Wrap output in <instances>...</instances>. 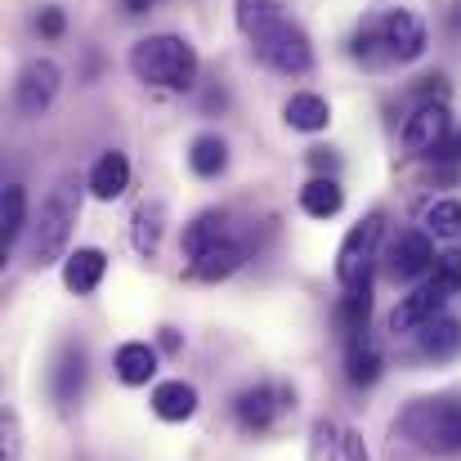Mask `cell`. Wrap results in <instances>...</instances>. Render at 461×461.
<instances>
[{
    "mask_svg": "<svg viewBox=\"0 0 461 461\" xmlns=\"http://www.w3.org/2000/svg\"><path fill=\"white\" fill-rule=\"evenodd\" d=\"M131 72L144 86H161V90H188L197 77V50L175 36V32H157L131 45Z\"/></svg>",
    "mask_w": 461,
    "mask_h": 461,
    "instance_id": "obj_1",
    "label": "cell"
},
{
    "mask_svg": "<svg viewBox=\"0 0 461 461\" xmlns=\"http://www.w3.org/2000/svg\"><path fill=\"white\" fill-rule=\"evenodd\" d=\"M399 430L417 448L453 457V453H461V399H421V403H412L403 412Z\"/></svg>",
    "mask_w": 461,
    "mask_h": 461,
    "instance_id": "obj_2",
    "label": "cell"
},
{
    "mask_svg": "<svg viewBox=\"0 0 461 461\" xmlns=\"http://www.w3.org/2000/svg\"><path fill=\"white\" fill-rule=\"evenodd\" d=\"M77 211H81V193H77V179H63L50 197H45V206H41V215H36V229H32V265H54L59 256H63V247H68V238H72V224H77Z\"/></svg>",
    "mask_w": 461,
    "mask_h": 461,
    "instance_id": "obj_3",
    "label": "cell"
},
{
    "mask_svg": "<svg viewBox=\"0 0 461 461\" xmlns=\"http://www.w3.org/2000/svg\"><path fill=\"white\" fill-rule=\"evenodd\" d=\"M381 233H385V215H381V211L363 215V220L345 233V242H340V251H336V278H340L345 292L372 283V260H376Z\"/></svg>",
    "mask_w": 461,
    "mask_h": 461,
    "instance_id": "obj_4",
    "label": "cell"
},
{
    "mask_svg": "<svg viewBox=\"0 0 461 461\" xmlns=\"http://www.w3.org/2000/svg\"><path fill=\"white\" fill-rule=\"evenodd\" d=\"M256 50V59L265 63V68H274V72H283V77H301L313 68V45H309V36L296 27V23H283L274 36H265L260 45H251Z\"/></svg>",
    "mask_w": 461,
    "mask_h": 461,
    "instance_id": "obj_5",
    "label": "cell"
},
{
    "mask_svg": "<svg viewBox=\"0 0 461 461\" xmlns=\"http://www.w3.org/2000/svg\"><path fill=\"white\" fill-rule=\"evenodd\" d=\"M59 86H63V68L54 59H32L14 81V108L23 117H41L59 99Z\"/></svg>",
    "mask_w": 461,
    "mask_h": 461,
    "instance_id": "obj_6",
    "label": "cell"
},
{
    "mask_svg": "<svg viewBox=\"0 0 461 461\" xmlns=\"http://www.w3.org/2000/svg\"><path fill=\"white\" fill-rule=\"evenodd\" d=\"M233 412H238V426L247 435H265V430H274L292 412V390H283V385H251V390L238 394Z\"/></svg>",
    "mask_w": 461,
    "mask_h": 461,
    "instance_id": "obj_7",
    "label": "cell"
},
{
    "mask_svg": "<svg viewBox=\"0 0 461 461\" xmlns=\"http://www.w3.org/2000/svg\"><path fill=\"white\" fill-rule=\"evenodd\" d=\"M448 140V108L444 104H417V113L403 126V149L412 157H430Z\"/></svg>",
    "mask_w": 461,
    "mask_h": 461,
    "instance_id": "obj_8",
    "label": "cell"
},
{
    "mask_svg": "<svg viewBox=\"0 0 461 461\" xmlns=\"http://www.w3.org/2000/svg\"><path fill=\"white\" fill-rule=\"evenodd\" d=\"M381 32H385V54L399 59V63H417L426 54V27L412 9H390L381 18Z\"/></svg>",
    "mask_w": 461,
    "mask_h": 461,
    "instance_id": "obj_9",
    "label": "cell"
},
{
    "mask_svg": "<svg viewBox=\"0 0 461 461\" xmlns=\"http://www.w3.org/2000/svg\"><path fill=\"white\" fill-rule=\"evenodd\" d=\"M448 305V296L435 287V283H426V287H417L412 296H403L394 313H390V331L399 336V331H421L426 322H435L439 318V309Z\"/></svg>",
    "mask_w": 461,
    "mask_h": 461,
    "instance_id": "obj_10",
    "label": "cell"
},
{
    "mask_svg": "<svg viewBox=\"0 0 461 461\" xmlns=\"http://www.w3.org/2000/svg\"><path fill=\"white\" fill-rule=\"evenodd\" d=\"M435 242H430V233H421V229H408L399 242H394V251H390V274L394 278H421L426 269H435Z\"/></svg>",
    "mask_w": 461,
    "mask_h": 461,
    "instance_id": "obj_11",
    "label": "cell"
},
{
    "mask_svg": "<svg viewBox=\"0 0 461 461\" xmlns=\"http://www.w3.org/2000/svg\"><path fill=\"white\" fill-rule=\"evenodd\" d=\"M233 14H238V32H242L251 45H260V41L274 36L283 23H292L283 0H233Z\"/></svg>",
    "mask_w": 461,
    "mask_h": 461,
    "instance_id": "obj_12",
    "label": "cell"
},
{
    "mask_svg": "<svg viewBox=\"0 0 461 461\" xmlns=\"http://www.w3.org/2000/svg\"><path fill=\"white\" fill-rule=\"evenodd\" d=\"M242 260H247L242 242H233V238H220V242H211L202 256H193L188 274H193L197 283H224L229 274H238V269H242Z\"/></svg>",
    "mask_w": 461,
    "mask_h": 461,
    "instance_id": "obj_13",
    "label": "cell"
},
{
    "mask_svg": "<svg viewBox=\"0 0 461 461\" xmlns=\"http://www.w3.org/2000/svg\"><path fill=\"white\" fill-rule=\"evenodd\" d=\"M104 274H108V256H104L99 247H77V251L63 260V287L77 292V296L95 292V287L104 283Z\"/></svg>",
    "mask_w": 461,
    "mask_h": 461,
    "instance_id": "obj_14",
    "label": "cell"
},
{
    "mask_svg": "<svg viewBox=\"0 0 461 461\" xmlns=\"http://www.w3.org/2000/svg\"><path fill=\"white\" fill-rule=\"evenodd\" d=\"M126 188H131V161H126V153L108 149V153L95 161V170H90V193L99 202H117Z\"/></svg>",
    "mask_w": 461,
    "mask_h": 461,
    "instance_id": "obj_15",
    "label": "cell"
},
{
    "mask_svg": "<svg viewBox=\"0 0 461 461\" xmlns=\"http://www.w3.org/2000/svg\"><path fill=\"white\" fill-rule=\"evenodd\" d=\"M417 345L430 363H448L461 354V318H435L417 331Z\"/></svg>",
    "mask_w": 461,
    "mask_h": 461,
    "instance_id": "obj_16",
    "label": "cell"
},
{
    "mask_svg": "<svg viewBox=\"0 0 461 461\" xmlns=\"http://www.w3.org/2000/svg\"><path fill=\"white\" fill-rule=\"evenodd\" d=\"M113 367H117L122 385H149L153 372H157V349L153 345H144V340H126V345L117 349Z\"/></svg>",
    "mask_w": 461,
    "mask_h": 461,
    "instance_id": "obj_17",
    "label": "cell"
},
{
    "mask_svg": "<svg viewBox=\"0 0 461 461\" xmlns=\"http://www.w3.org/2000/svg\"><path fill=\"white\" fill-rule=\"evenodd\" d=\"M81 385H86V349L81 345H68L59 354V367H54V399L68 408L81 399Z\"/></svg>",
    "mask_w": 461,
    "mask_h": 461,
    "instance_id": "obj_18",
    "label": "cell"
},
{
    "mask_svg": "<svg viewBox=\"0 0 461 461\" xmlns=\"http://www.w3.org/2000/svg\"><path fill=\"white\" fill-rule=\"evenodd\" d=\"M153 412L161 421H188L197 412V390L188 381H161L153 390Z\"/></svg>",
    "mask_w": 461,
    "mask_h": 461,
    "instance_id": "obj_19",
    "label": "cell"
},
{
    "mask_svg": "<svg viewBox=\"0 0 461 461\" xmlns=\"http://www.w3.org/2000/svg\"><path fill=\"white\" fill-rule=\"evenodd\" d=\"M283 117H287V126H292V131L318 135V131H327L331 108H327V99H322V95H309V90H301V95H292V99H287Z\"/></svg>",
    "mask_w": 461,
    "mask_h": 461,
    "instance_id": "obj_20",
    "label": "cell"
},
{
    "mask_svg": "<svg viewBox=\"0 0 461 461\" xmlns=\"http://www.w3.org/2000/svg\"><path fill=\"white\" fill-rule=\"evenodd\" d=\"M367 318H372V283L349 287V292L340 296V309H336V322H340V331H345V340H349V345H354V340H363Z\"/></svg>",
    "mask_w": 461,
    "mask_h": 461,
    "instance_id": "obj_21",
    "label": "cell"
},
{
    "mask_svg": "<svg viewBox=\"0 0 461 461\" xmlns=\"http://www.w3.org/2000/svg\"><path fill=\"white\" fill-rule=\"evenodd\" d=\"M23 229H27V193H23V184H9L0 197V256L5 260H9Z\"/></svg>",
    "mask_w": 461,
    "mask_h": 461,
    "instance_id": "obj_22",
    "label": "cell"
},
{
    "mask_svg": "<svg viewBox=\"0 0 461 461\" xmlns=\"http://www.w3.org/2000/svg\"><path fill=\"white\" fill-rule=\"evenodd\" d=\"M340 206H345V193H340V184L331 175H313L301 188V211L313 215V220H331Z\"/></svg>",
    "mask_w": 461,
    "mask_h": 461,
    "instance_id": "obj_23",
    "label": "cell"
},
{
    "mask_svg": "<svg viewBox=\"0 0 461 461\" xmlns=\"http://www.w3.org/2000/svg\"><path fill=\"white\" fill-rule=\"evenodd\" d=\"M188 166H193V175H202V179L220 175V170L229 166V144H224L220 135H197V140L188 144Z\"/></svg>",
    "mask_w": 461,
    "mask_h": 461,
    "instance_id": "obj_24",
    "label": "cell"
},
{
    "mask_svg": "<svg viewBox=\"0 0 461 461\" xmlns=\"http://www.w3.org/2000/svg\"><path fill=\"white\" fill-rule=\"evenodd\" d=\"M161 224H166L161 202H144V206L135 211V233H131V242H135L140 256H149V260L157 256V247H161Z\"/></svg>",
    "mask_w": 461,
    "mask_h": 461,
    "instance_id": "obj_25",
    "label": "cell"
},
{
    "mask_svg": "<svg viewBox=\"0 0 461 461\" xmlns=\"http://www.w3.org/2000/svg\"><path fill=\"white\" fill-rule=\"evenodd\" d=\"M220 238H229L224 233V211H202L188 229H184V256L193 260V256H202L211 242H220Z\"/></svg>",
    "mask_w": 461,
    "mask_h": 461,
    "instance_id": "obj_26",
    "label": "cell"
},
{
    "mask_svg": "<svg viewBox=\"0 0 461 461\" xmlns=\"http://www.w3.org/2000/svg\"><path fill=\"white\" fill-rule=\"evenodd\" d=\"M345 376H349L354 385H376V381H381V354H376V345H372L367 336L349 345V358H345Z\"/></svg>",
    "mask_w": 461,
    "mask_h": 461,
    "instance_id": "obj_27",
    "label": "cell"
},
{
    "mask_svg": "<svg viewBox=\"0 0 461 461\" xmlns=\"http://www.w3.org/2000/svg\"><path fill=\"white\" fill-rule=\"evenodd\" d=\"M426 233L435 238H461V202L457 197H444V202H430L426 206Z\"/></svg>",
    "mask_w": 461,
    "mask_h": 461,
    "instance_id": "obj_28",
    "label": "cell"
},
{
    "mask_svg": "<svg viewBox=\"0 0 461 461\" xmlns=\"http://www.w3.org/2000/svg\"><path fill=\"white\" fill-rule=\"evenodd\" d=\"M430 283H435V287H439V292L453 301V296L461 292V256H439V260H435V274H430Z\"/></svg>",
    "mask_w": 461,
    "mask_h": 461,
    "instance_id": "obj_29",
    "label": "cell"
},
{
    "mask_svg": "<svg viewBox=\"0 0 461 461\" xmlns=\"http://www.w3.org/2000/svg\"><path fill=\"white\" fill-rule=\"evenodd\" d=\"M376 45H385V32H381V18H367L358 32H354V59H376Z\"/></svg>",
    "mask_w": 461,
    "mask_h": 461,
    "instance_id": "obj_30",
    "label": "cell"
},
{
    "mask_svg": "<svg viewBox=\"0 0 461 461\" xmlns=\"http://www.w3.org/2000/svg\"><path fill=\"white\" fill-rule=\"evenodd\" d=\"M23 457V430L14 412H0V461H18Z\"/></svg>",
    "mask_w": 461,
    "mask_h": 461,
    "instance_id": "obj_31",
    "label": "cell"
},
{
    "mask_svg": "<svg viewBox=\"0 0 461 461\" xmlns=\"http://www.w3.org/2000/svg\"><path fill=\"white\" fill-rule=\"evenodd\" d=\"M63 27H68V18H63L59 5H45V9L36 14V32H41V36H63Z\"/></svg>",
    "mask_w": 461,
    "mask_h": 461,
    "instance_id": "obj_32",
    "label": "cell"
},
{
    "mask_svg": "<svg viewBox=\"0 0 461 461\" xmlns=\"http://www.w3.org/2000/svg\"><path fill=\"white\" fill-rule=\"evenodd\" d=\"M309 166H313L318 175H322V170L331 175V170H336V153H331V149H309Z\"/></svg>",
    "mask_w": 461,
    "mask_h": 461,
    "instance_id": "obj_33",
    "label": "cell"
},
{
    "mask_svg": "<svg viewBox=\"0 0 461 461\" xmlns=\"http://www.w3.org/2000/svg\"><path fill=\"white\" fill-rule=\"evenodd\" d=\"M340 444H345V453H349V461H367V453H363V444H358V435H345Z\"/></svg>",
    "mask_w": 461,
    "mask_h": 461,
    "instance_id": "obj_34",
    "label": "cell"
},
{
    "mask_svg": "<svg viewBox=\"0 0 461 461\" xmlns=\"http://www.w3.org/2000/svg\"><path fill=\"white\" fill-rule=\"evenodd\" d=\"M435 157H453V161H461V135L453 140V144H444V149H439Z\"/></svg>",
    "mask_w": 461,
    "mask_h": 461,
    "instance_id": "obj_35",
    "label": "cell"
},
{
    "mask_svg": "<svg viewBox=\"0 0 461 461\" xmlns=\"http://www.w3.org/2000/svg\"><path fill=\"white\" fill-rule=\"evenodd\" d=\"M161 349H170V354H175V349H179V336H175V331H170V327H166V331H161Z\"/></svg>",
    "mask_w": 461,
    "mask_h": 461,
    "instance_id": "obj_36",
    "label": "cell"
},
{
    "mask_svg": "<svg viewBox=\"0 0 461 461\" xmlns=\"http://www.w3.org/2000/svg\"><path fill=\"white\" fill-rule=\"evenodd\" d=\"M149 5H153V0H126V9H131V14H144Z\"/></svg>",
    "mask_w": 461,
    "mask_h": 461,
    "instance_id": "obj_37",
    "label": "cell"
}]
</instances>
